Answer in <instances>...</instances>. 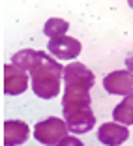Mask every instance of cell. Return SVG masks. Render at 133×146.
<instances>
[{"label": "cell", "mask_w": 133, "mask_h": 146, "mask_svg": "<svg viewBox=\"0 0 133 146\" xmlns=\"http://www.w3.org/2000/svg\"><path fill=\"white\" fill-rule=\"evenodd\" d=\"M64 79V66L55 60V56L41 52L39 62L30 71V86L41 99H53L60 94V82Z\"/></svg>", "instance_id": "1"}, {"label": "cell", "mask_w": 133, "mask_h": 146, "mask_svg": "<svg viewBox=\"0 0 133 146\" xmlns=\"http://www.w3.org/2000/svg\"><path fill=\"white\" fill-rule=\"evenodd\" d=\"M68 131L69 127L66 120L51 116V118H45L34 125V139L45 146H56L68 135Z\"/></svg>", "instance_id": "2"}, {"label": "cell", "mask_w": 133, "mask_h": 146, "mask_svg": "<svg viewBox=\"0 0 133 146\" xmlns=\"http://www.w3.org/2000/svg\"><path fill=\"white\" fill-rule=\"evenodd\" d=\"M81 41L71 36H58V38L49 39L47 43V51L49 54H53L58 60H71L77 58L81 54Z\"/></svg>", "instance_id": "3"}, {"label": "cell", "mask_w": 133, "mask_h": 146, "mask_svg": "<svg viewBox=\"0 0 133 146\" xmlns=\"http://www.w3.org/2000/svg\"><path fill=\"white\" fill-rule=\"evenodd\" d=\"M103 88L112 96H131L133 94V73L129 69H118L109 73L103 79Z\"/></svg>", "instance_id": "4"}, {"label": "cell", "mask_w": 133, "mask_h": 146, "mask_svg": "<svg viewBox=\"0 0 133 146\" xmlns=\"http://www.w3.org/2000/svg\"><path fill=\"white\" fill-rule=\"evenodd\" d=\"M71 133H86L96 125V116L90 107H79L71 111H62Z\"/></svg>", "instance_id": "5"}, {"label": "cell", "mask_w": 133, "mask_h": 146, "mask_svg": "<svg viewBox=\"0 0 133 146\" xmlns=\"http://www.w3.org/2000/svg\"><path fill=\"white\" fill-rule=\"evenodd\" d=\"M30 77L26 75V71L19 69L13 64L4 66V94L8 96H19L28 88Z\"/></svg>", "instance_id": "6"}, {"label": "cell", "mask_w": 133, "mask_h": 146, "mask_svg": "<svg viewBox=\"0 0 133 146\" xmlns=\"http://www.w3.org/2000/svg\"><path fill=\"white\" fill-rule=\"evenodd\" d=\"M96 82V75L86 68L84 64L73 60L64 68V84H73V86H82L90 90Z\"/></svg>", "instance_id": "7"}, {"label": "cell", "mask_w": 133, "mask_h": 146, "mask_svg": "<svg viewBox=\"0 0 133 146\" xmlns=\"http://www.w3.org/2000/svg\"><path fill=\"white\" fill-rule=\"evenodd\" d=\"M129 131L124 124L118 122H107L101 124V127L98 129V141L105 146H120L128 141Z\"/></svg>", "instance_id": "8"}, {"label": "cell", "mask_w": 133, "mask_h": 146, "mask_svg": "<svg viewBox=\"0 0 133 146\" xmlns=\"http://www.w3.org/2000/svg\"><path fill=\"white\" fill-rule=\"evenodd\" d=\"M92 98L90 90L82 86H73L66 84L64 86V96H62V111H71L79 107H90Z\"/></svg>", "instance_id": "9"}, {"label": "cell", "mask_w": 133, "mask_h": 146, "mask_svg": "<svg viewBox=\"0 0 133 146\" xmlns=\"http://www.w3.org/2000/svg\"><path fill=\"white\" fill-rule=\"evenodd\" d=\"M30 137V127L23 120L4 122V146H21Z\"/></svg>", "instance_id": "10"}, {"label": "cell", "mask_w": 133, "mask_h": 146, "mask_svg": "<svg viewBox=\"0 0 133 146\" xmlns=\"http://www.w3.org/2000/svg\"><path fill=\"white\" fill-rule=\"evenodd\" d=\"M39 56H41V51H34V49H21L15 54L11 56V64L17 66L19 69L30 73L32 69L38 66Z\"/></svg>", "instance_id": "11"}, {"label": "cell", "mask_w": 133, "mask_h": 146, "mask_svg": "<svg viewBox=\"0 0 133 146\" xmlns=\"http://www.w3.org/2000/svg\"><path fill=\"white\" fill-rule=\"evenodd\" d=\"M112 118L118 124L124 125H133V94L126 96L120 103L112 109Z\"/></svg>", "instance_id": "12"}, {"label": "cell", "mask_w": 133, "mask_h": 146, "mask_svg": "<svg viewBox=\"0 0 133 146\" xmlns=\"http://www.w3.org/2000/svg\"><path fill=\"white\" fill-rule=\"evenodd\" d=\"M68 28H69L68 21H64L60 17H51L43 25V34L47 36L49 39H53V38H58V36H66Z\"/></svg>", "instance_id": "13"}, {"label": "cell", "mask_w": 133, "mask_h": 146, "mask_svg": "<svg viewBox=\"0 0 133 146\" xmlns=\"http://www.w3.org/2000/svg\"><path fill=\"white\" fill-rule=\"evenodd\" d=\"M56 146H84V144H82V141H81V139L73 137V135H66V137L62 139V141L58 142Z\"/></svg>", "instance_id": "14"}, {"label": "cell", "mask_w": 133, "mask_h": 146, "mask_svg": "<svg viewBox=\"0 0 133 146\" xmlns=\"http://www.w3.org/2000/svg\"><path fill=\"white\" fill-rule=\"evenodd\" d=\"M126 68L133 73V52H131V54H128V58H126Z\"/></svg>", "instance_id": "15"}, {"label": "cell", "mask_w": 133, "mask_h": 146, "mask_svg": "<svg viewBox=\"0 0 133 146\" xmlns=\"http://www.w3.org/2000/svg\"><path fill=\"white\" fill-rule=\"evenodd\" d=\"M128 6H129V8L133 9V0H128Z\"/></svg>", "instance_id": "16"}]
</instances>
